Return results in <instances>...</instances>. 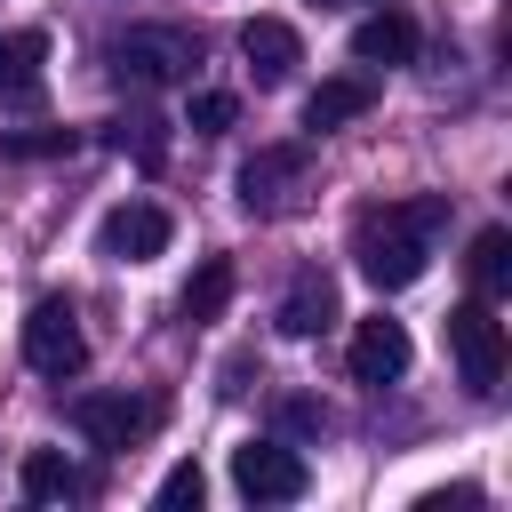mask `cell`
<instances>
[{"instance_id":"7","label":"cell","mask_w":512,"mask_h":512,"mask_svg":"<svg viewBox=\"0 0 512 512\" xmlns=\"http://www.w3.org/2000/svg\"><path fill=\"white\" fill-rule=\"evenodd\" d=\"M72 424L88 448H136L152 424H160V400H136V392H80L72 400Z\"/></svg>"},{"instance_id":"20","label":"cell","mask_w":512,"mask_h":512,"mask_svg":"<svg viewBox=\"0 0 512 512\" xmlns=\"http://www.w3.org/2000/svg\"><path fill=\"white\" fill-rule=\"evenodd\" d=\"M232 120H240V96H224V88H200V96H192V128H200V136H224Z\"/></svg>"},{"instance_id":"13","label":"cell","mask_w":512,"mask_h":512,"mask_svg":"<svg viewBox=\"0 0 512 512\" xmlns=\"http://www.w3.org/2000/svg\"><path fill=\"white\" fill-rule=\"evenodd\" d=\"M368 104H376V80H368V72H336V80H320V88L304 96V128H312V136H328V128L360 120Z\"/></svg>"},{"instance_id":"8","label":"cell","mask_w":512,"mask_h":512,"mask_svg":"<svg viewBox=\"0 0 512 512\" xmlns=\"http://www.w3.org/2000/svg\"><path fill=\"white\" fill-rule=\"evenodd\" d=\"M168 208H152V200H120L104 224H96V256H112V264H152L160 248H168Z\"/></svg>"},{"instance_id":"22","label":"cell","mask_w":512,"mask_h":512,"mask_svg":"<svg viewBox=\"0 0 512 512\" xmlns=\"http://www.w3.org/2000/svg\"><path fill=\"white\" fill-rule=\"evenodd\" d=\"M312 8H344V0H312Z\"/></svg>"},{"instance_id":"16","label":"cell","mask_w":512,"mask_h":512,"mask_svg":"<svg viewBox=\"0 0 512 512\" xmlns=\"http://www.w3.org/2000/svg\"><path fill=\"white\" fill-rule=\"evenodd\" d=\"M464 264H472V288H480V296H504V288H512V232H504V224H488V232L472 240V256H464Z\"/></svg>"},{"instance_id":"10","label":"cell","mask_w":512,"mask_h":512,"mask_svg":"<svg viewBox=\"0 0 512 512\" xmlns=\"http://www.w3.org/2000/svg\"><path fill=\"white\" fill-rule=\"evenodd\" d=\"M40 64H48V32H0V112L40 104Z\"/></svg>"},{"instance_id":"2","label":"cell","mask_w":512,"mask_h":512,"mask_svg":"<svg viewBox=\"0 0 512 512\" xmlns=\"http://www.w3.org/2000/svg\"><path fill=\"white\" fill-rule=\"evenodd\" d=\"M192 64H200V40H192L184 24H136V32H120V40H112V72H120L128 88L192 80Z\"/></svg>"},{"instance_id":"14","label":"cell","mask_w":512,"mask_h":512,"mask_svg":"<svg viewBox=\"0 0 512 512\" xmlns=\"http://www.w3.org/2000/svg\"><path fill=\"white\" fill-rule=\"evenodd\" d=\"M352 56L360 64H408L416 56V24L400 8H376L368 24H352Z\"/></svg>"},{"instance_id":"9","label":"cell","mask_w":512,"mask_h":512,"mask_svg":"<svg viewBox=\"0 0 512 512\" xmlns=\"http://www.w3.org/2000/svg\"><path fill=\"white\" fill-rule=\"evenodd\" d=\"M240 56H248L256 88H280V80H296L304 40H296V24H280V16H248V24H240Z\"/></svg>"},{"instance_id":"6","label":"cell","mask_w":512,"mask_h":512,"mask_svg":"<svg viewBox=\"0 0 512 512\" xmlns=\"http://www.w3.org/2000/svg\"><path fill=\"white\" fill-rule=\"evenodd\" d=\"M24 360L48 376V384H72L80 368H88V336H80V320H72V304H32L24 312Z\"/></svg>"},{"instance_id":"11","label":"cell","mask_w":512,"mask_h":512,"mask_svg":"<svg viewBox=\"0 0 512 512\" xmlns=\"http://www.w3.org/2000/svg\"><path fill=\"white\" fill-rule=\"evenodd\" d=\"M352 376L360 384H392V376H408V328L400 320H360L352 328Z\"/></svg>"},{"instance_id":"5","label":"cell","mask_w":512,"mask_h":512,"mask_svg":"<svg viewBox=\"0 0 512 512\" xmlns=\"http://www.w3.org/2000/svg\"><path fill=\"white\" fill-rule=\"evenodd\" d=\"M232 488L248 504H296L312 488V472H304V456L288 440H240L232 448Z\"/></svg>"},{"instance_id":"21","label":"cell","mask_w":512,"mask_h":512,"mask_svg":"<svg viewBox=\"0 0 512 512\" xmlns=\"http://www.w3.org/2000/svg\"><path fill=\"white\" fill-rule=\"evenodd\" d=\"M152 496H160L168 512H184V504H200V496H208V480H200V464H176V472H168Z\"/></svg>"},{"instance_id":"4","label":"cell","mask_w":512,"mask_h":512,"mask_svg":"<svg viewBox=\"0 0 512 512\" xmlns=\"http://www.w3.org/2000/svg\"><path fill=\"white\" fill-rule=\"evenodd\" d=\"M448 352H456V376L472 392H496L504 384V320L488 312V296H472V304L448 312Z\"/></svg>"},{"instance_id":"12","label":"cell","mask_w":512,"mask_h":512,"mask_svg":"<svg viewBox=\"0 0 512 512\" xmlns=\"http://www.w3.org/2000/svg\"><path fill=\"white\" fill-rule=\"evenodd\" d=\"M272 320H280V336H320V328H336V280H328L320 264H312V272H296Z\"/></svg>"},{"instance_id":"3","label":"cell","mask_w":512,"mask_h":512,"mask_svg":"<svg viewBox=\"0 0 512 512\" xmlns=\"http://www.w3.org/2000/svg\"><path fill=\"white\" fill-rule=\"evenodd\" d=\"M312 192V152L304 144H256L240 160V208L248 216H296Z\"/></svg>"},{"instance_id":"17","label":"cell","mask_w":512,"mask_h":512,"mask_svg":"<svg viewBox=\"0 0 512 512\" xmlns=\"http://www.w3.org/2000/svg\"><path fill=\"white\" fill-rule=\"evenodd\" d=\"M232 304V256H200V272L184 280V320H216Z\"/></svg>"},{"instance_id":"1","label":"cell","mask_w":512,"mask_h":512,"mask_svg":"<svg viewBox=\"0 0 512 512\" xmlns=\"http://www.w3.org/2000/svg\"><path fill=\"white\" fill-rule=\"evenodd\" d=\"M448 232V192H416V200H384L352 216V256L376 288H416L432 264V240Z\"/></svg>"},{"instance_id":"15","label":"cell","mask_w":512,"mask_h":512,"mask_svg":"<svg viewBox=\"0 0 512 512\" xmlns=\"http://www.w3.org/2000/svg\"><path fill=\"white\" fill-rule=\"evenodd\" d=\"M16 488H24L32 504H64V496H88V472L64 464L56 448H32V456L16 464Z\"/></svg>"},{"instance_id":"19","label":"cell","mask_w":512,"mask_h":512,"mask_svg":"<svg viewBox=\"0 0 512 512\" xmlns=\"http://www.w3.org/2000/svg\"><path fill=\"white\" fill-rule=\"evenodd\" d=\"M272 424H280V440H320V432H328L336 416H328L320 400H304V392H288V400L272 408Z\"/></svg>"},{"instance_id":"18","label":"cell","mask_w":512,"mask_h":512,"mask_svg":"<svg viewBox=\"0 0 512 512\" xmlns=\"http://www.w3.org/2000/svg\"><path fill=\"white\" fill-rule=\"evenodd\" d=\"M104 136H112L120 152H136V168H160V160H168V120H152V112L104 120Z\"/></svg>"}]
</instances>
